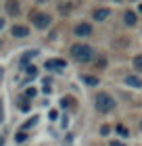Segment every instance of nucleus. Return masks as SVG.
I'll list each match as a JSON object with an SVG mask.
<instances>
[{"label": "nucleus", "instance_id": "f257e3e1", "mask_svg": "<svg viewBox=\"0 0 142 146\" xmlns=\"http://www.w3.org/2000/svg\"><path fill=\"white\" fill-rule=\"evenodd\" d=\"M71 54H73L75 61L88 63V61H92L94 52H92V48H90L88 44H73V46H71Z\"/></svg>", "mask_w": 142, "mask_h": 146}, {"label": "nucleus", "instance_id": "f03ea898", "mask_svg": "<svg viewBox=\"0 0 142 146\" xmlns=\"http://www.w3.org/2000/svg\"><path fill=\"white\" fill-rule=\"evenodd\" d=\"M96 111L98 113H111L115 109V100H113V96H109L107 92H98L96 94Z\"/></svg>", "mask_w": 142, "mask_h": 146}, {"label": "nucleus", "instance_id": "7ed1b4c3", "mask_svg": "<svg viewBox=\"0 0 142 146\" xmlns=\"http://www.w3.org/2000/svg\"><path fill=\"white\" fill-rule=\"evenodd\" d=\"M33 25H36L38 29L50 27V15H46V13H38V15H33Z\"/></svg>", "mask_w": 142, "mask_h": 146}, {"label": "nucleus", "instance_id": "20e7f679", "mask_svg": "<svg viewBox=\"0 0 142 146\" xmlns=\"http://www.w3.org/2000/svg\"><path fill=\"white\" fill-rule=\"evenodd\" d=\"M73 31H75V36H79V38L82 36H90L92 34V25L90 23H77Z\"/></svg>", "mask_w": 142, "mask_h": 146}, {"label": "nucleus", "instance_id": "39448f33", "mask_svg": "<svg viewBox=\"0 0 142 146\" xmlns=\"http://www.w3.org/2000/svg\"><path fill=\"white\" fill-rule=\"evenodd\" d=\"M36 54H38V50H27V52H23L21 61H19V63H21V67H23V69H25V67H29V61H31V58L36 56Z\"/></svg>", "mask_w": 142, "mask_h": 146}, {"label": "nucleus", "instance_id": "423d86ee", "mask_svg": "<svg viewBox=\"0 0 142 146\" xmlns=\"http://www.w3.org/2000/svg\"><path fill=\"white\" fill-rule=\"evenodd\" d=\"M123 82H125V86H132V88H142V79L136 75H125Z\"/></svg>", "mask_w": 142, "mask_h": 146}, {"label": "nucleus", "instance_id": "0eeeda50", "mask_svg": "<svg viewBox=\"0 0 142 146\" xmlns=\"http://www.w3.org/2000/svg\"><path fill=\"white\" fill-rule=\"evenodd\" d=\"M13 36H15V38H27L29 29L25 27V25H15V27H13Z\"/></svg>", "mask_w": 142, "mask_h": 146}, {"label": "nucleus", "instance_id": "6e6552de", "mask_svg": "<svg viewBox=\"0 0 142 146\" xmlns=\"http://www.w3.org/2000/svg\"><path fill=\"white\" fill-rule=\"evenodd\" d=\"M6 13H9V15H19V2L17 0H6Z\"/></svg>", "mask_w": 142, "mask_h": 146}, {"label": "nucleus", "instance_id": "1a4fd4ad", "mask_svg": "<svg viewBox=\"0 0 142 146\" xmlns=\"http://www.w3.org/2000/svg\"><path fill=\"white\" fill-rule=\"evenodd\" d=\"M46 69H65V61H63V58H52V61H46Z\"/></svg>", "mask_w": 142, "mask_h": 146}, {"label": "nucleus", "instance_id": "9d476101", "mask_svg": "<svg viewBox=\"0 0 142 146\" xmlns=\"http://www.w3.org/2000/svg\"><path fill=\"white\" fill-rule=\"evenodd\" d=\"M123 21H125V25L134 27V25H136V21H138L136 13H132V11H125V13H123Z\"/></svg>", "mask_w": 142, "mask_h": 146}, {"label": "nucleus", "instance_id": "9b49d317", "mask_svg": "<svg viewBox=\"0 0 142 146\" xmlns=\"http://www.w3.org/2000/svg\"><path fill=\"white\" fill-rule=\"evenodd\" d=\"M107 17H109V9H96V11H94V15H92L94 21H105Z\"/></svg>", "mask_w": 142, "mask_h": 146}, {"label": "nucleus", "instance_id": "f8f14e48", "mask_svg": "<svg viewBox=\"0 0 142 146\" xmlns=\"http://www.w3.org/2000/svg\"><path fill=\"white\" fill-rule=\"evenodd\" d=\"M71 104H75V100H73V98H69V96L61 98V107H63V109H69Z\"/></svg>", "mask_w": 142, "mask_h": 146}, {"label": "nucleus", "instance_id": "ddd939ff", "mask_svg": "<svg viewBox=\"0 0 142 146\" xmlns=\"http://www.w3.org/2000/svg\"><path fill=\"white\" fill-rule=\"evenodd\" d=\"M29 109H31V104H29V100H23V98H21V100H19V111L27 113Z\"/></svg>", "mask_w": 142, "mask_h": 146}, {"label": "nucleus", "instance_id": "4468645a", "mask_svg": "<svg viewBox=\"0 0 142 146\" xmlns=\"http://www.w3.org/2000/svg\"><path fill=\"white\" fill-rule=\"evenodd\" d=\"M115 129H117V134H119L121 138H125V136H130V129H127V127H125V125H117V127H115Z\"/></svg>", "mask_w": 142, "mask_h": 146}, {"label": "nucleus", "instance_id": "2eb2a0df", "mask_svg": "<svg viewBox=\"0 0 142 146\" xmlns=\"http://www.w3.org/2000/svg\"><path fill=\"white\" fill-rule=\"evenodd\" d=\"M27 140V134H25V131L21 129V131H17V136H15V142L17 144H21V142H25Z\"/></svg>", "mask_w": 142, "mask_h": 146}, {"label": "nucleus", "instance_id": "dca6fc26", "mask_svg": "<svg viewBox=\"0 0 142 146\" xmlns=\"http://www.w3.org/2000/svg\"><path fill=\"white\" fill-rule=\"evenodd\" d=\"M38 121H40L38 117H31V119H27V121H25V125H23V131H25V129H29V127H33V125H36Z\"/></svg>", "mask_w": 142, "mask_h": 146}, {"label": "nucleus", "instance_id": "f3484780", "mask_svg": "<svg viewBox=\"0 0 142 146\" xmlns=\"http://www.w3.org/2000/svg\"><path fill=\"white\" fill-rule=\"evenodd\" d=\"M84 82H86L88 86H96V84H98V77H94V75H86V77H84Z\"/></svg>", "mask_w": 142, "mask_h": 146}, {"label": "nucleus", "instance_id": "a211bd4d", "mask_svg": "<svg viewBox=\"0 0 142 146\" xmlns=\"http://www.w3.org/2000/svg\"><path fill=\"white\" fill-rule=\"evenodd\" d=\"M134 67H136V71H142V54L134 56Z\"/></svg>", "mask_w": 142, "mask_h": 146}, {"label": "nucleus", "instance_id": "6ab92c4d", "mask_svg": "<svg viewBox=\"0 0 142 146\" xmlns=\"http://www.w3.org/2000/svg\"><path fill=\"white\" fill-rule=\"evenodd\" d=\"M25 71H27V75H29V77H33V75L38 73V69L33 67V65H29V67H25Z\"/></svg>", "mask_w": 142, "mask_h": 146}, {"label": "nucleus", "instance_id": "aec40b11", "mask_svg": "<svg viewBox=\"0 0 142 146\" xmlns=\"http://www.w3.org/2000/svg\"><path fill=\"white\" fill-rule=\"evenodd\" d=\"M25 96H27V98H33V96H36V88H27V92H25Z\"/></svg>", "mask_w": 142, "mask_h": 146}, {"label": "nucleus", "instance_id": "412c9836", "mask_svg": "<svg viewBox=\"0 0 142 146\" xmlns=\"http://www.w3.org/2000/svg\"><path fill=\"white\" fill-rule=\"evenodd\" d=\"M109 131H111L109 125H103V127H100V134H103V136H109Z\"/></svg>", "mask_w": 142, "mask_h": 146}, {"label": "nucleus", "instance_id": "4be33fe9", "mask_svg": "<svg viewBox=\"0 0 142 146\" xmlns=\"http://www.w3.org/2000/svg\"><path fill=\"white\" fill-rule=\"evenodd\" d=\"M109 146H125V144H123V142H119V140H111Z\"/></svg>", "mask_w": 142, "mask_h": 146}, {"label": "nucleus", "instance_id": "5701e85b", "mask_svg": "<svg viewBox=\"0 0 142 146\" xmlns=\"http://www.w3.org/2000/svg\"><path fill=\"white\" fill-rule=\"evenodd\" d=\"M50 92H52V88H50L48 84H46V86H44V94H50Z\"/></svg>", "mask_w": 142, "mask_h": 146}, {"label": "nucleus", "instance_id": "b1692460", "mask_svg": "<svg viewBox=\"0 0 142 146\" xmlns=\"http://www.w3.org/2000/svg\"><path fill=\"white\" fill-rule=\"evenodd\" d=\"M2 104H4V102L0 100V123H2Z\"/></svg>", "mask_w": 142, "mask_h": 146}, {"label": "nucleus", "instance_id": "393cba45", "mask_svg": "<svg viewBox=\"0 0 142 146\" xmlns=\"http://www.w3.org/2000/svg\"><path fill=\"white\" fill-rule=\"evenodd\" d=\"M0 146H4V138L2 136H0Z\"/></svg>", "mask_w": 142, "mask_h": 146}, {"label": "nucleus", "instance_id": "a878e982", "mask_svg": "<svg viewBox=\"0 0 142 146\" xmlns=\"http://www.w3.org/2000/svg\"><path fill=\"white\" fill-rule=\"evenodd\" d=\"M4 27V21H2V19H0V29H2Z\"/></svg>", "mask_w": 142, "mask_h": 146}, {"label": "nucleus", "instance_id": "bb28decb", "mask_svg": "<svg viewBox=\"0 0 142 146\" xmlns=\"http://www.w3.org/2000/svg\"><path fill=\"white\" fill-rule=\"evenodd\" d=\"M140 129H142V119H140Z\"/></svg>", "mask_w": 142, "mask_h": 146}, {"label": "nucleus", "instance_id": "cd10ccee", "mask_svg": "<svg viewBox=\"0 0 142 146\" xmlns=\"http://www.w3.org/2000/svg\"><path fill=\"white\" fill-rule=\"evenodd\" d=\"M0 46H2V40H0Z\"/></svg>", "mask_w": 142, "mask_h": 146}]
</instances>
